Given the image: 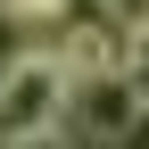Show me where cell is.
<instances>
[{"label": "cell", "instance_id": "cell-1", "mask_svg": "<svg viewBox=\"0 0 149 149\" xmlns=\"http://www.w3.org/2000/svg\"><path fill=\"white\" fill-rule=\"evenodd\" d=\"M66 100H74V83H66V66L50 58V42H33L25 58H17L8 74H0V149L8 141H42V133H66Z\"/></svg>", "mask_w": 149, "mask_h": 149}, {"label": "cell", "instance_id": "cell-2", "mask_svg": "<svg viewBox=\"0 0 149 149\" xmlns=\"http://www.w3.org/2000/svg\"><path fill=\"white\" fill-rule=\"evenodd\" d=\"M50 58L66 66V83H108V74H124V33L108 25V17H74L66 33H50Z\"/></svg>", "mask_w": 149, "mask_h": 149}, {"label": "cell", "instance_id": "cell-3", "mask_svg": "<svg viewBox=\"0 0 149 149\" xmlns=\"http://www.w3.org/2000/svg\"><path fill=\"white\" fill-rule=\"evenodd\" d=\"M66 116L83 124L100 149H124V133H133V116H141V100L124 91V74H108V83H83V91H74V100H66Z\"/></svg>", "mask_w": 149, "mask_h": 149}, {"label": "cell", "instance_id": "cell-4", "mask_svg": "<svg viewBox=\"0 0 149 149\" xmlns=\"http://www.w3.org/2000/svg\"><path fill=\"white\" fill-rule=\"evenodd\" d=\"M124 91L149 108V33H124Z\"/></svg>", "mask_w": 149, "mask_h": 149}, {"label": "cell", "instance_id": "cell-5", "mask_svg": "<svg viewBox=\"0 0 149 149\" xmlns=\"http://www.w3.org/2000/svg\"><path fill=\"white\" fill-rule=\"evenodd\" d=\"M25 50H33V33H25V25H17V17H8V8H0V74H8L17 58H25Z\"/></svg>", "mask_w": 149, "mask_h": 149}, {"label": "cell", "instance_id": "cell-6", "mask_svg": "<svg viewBox=\"0 0 149 149\" xmlns=\"http://www.w3.org/2000/svg\"><path fill=\"white\" fill-rule=\"evenodd\" d=\"M8 149H83L74 133H42V141H8Z\"/></svg>", "mask_w": 149, "mask_h": 149}, {"label": "cell", "instance_id": "cell-7", "mask_svg": "<svg viewBox=\"0 0 149 149\" xmlns=\"http://www.w3.org/2000/svg\"><path fill=\"white\" fill-rule=\"evenodd\" d=\"M124 149H149V108L133 116V133H124Z\"/></svg>", "mask_w": 149, "mask_h": 149}]
</instances>
